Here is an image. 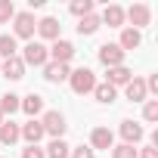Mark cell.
Returning a JSON list of instances; mask_svg holds the SVG:
<instances>
[{
  "mask_svg": "<svg viewBox=\"0 0 158 158\" xmlns=\"http://www.w3.org/2000/svg\"><path fill=\"white\" fill-rule=\"evenodd\" d=\"M68 84H71V90H74L77 96L93 93V87H96V74H93L90 68H74V71L68 74Z\"/></svg>",
  "mask_w": 158,
  "mask_h": 158,
  "instance_id": "cell-1",
  "label": "cell"
},
{
  "mask_svg": "<svg viewBox=\"0 0 158 158\" xmlns=\"http://www.w3.org/2000/svg\"><path fill=\"white\" fill-rule=\"evenodd\" d=\"M34 31H37V22H34V13H31V10L13 16V37H25V40H31Z\"/></svg>",
  "mask_w": 158,
  "mask_h": 158,
  "instance_id": "cell-2",
  "label": "cell"
},
{
  "mask_svg": "<svg viewBox=\"0 0 158 158\" xmlns=\"http://www.w3.org/2000/svg\"><path fill=\"white\" fill-rule=\"evenodd\" d=\"M19 59H22L25 65H47V62H50V50H47L40 40H28V44H25V53H22Z\"/></svg>",
  "mask_w": 158,
  "mask_h": 158,
  "instance_id": "cell-3",
  "label": "cell"
},
{
  "mask_svg": "<svg viewBox=\"0 0 158 158\" xmlns=\"http://www.w3.org/2000/svg\"><path fill=\"white\" fill-rule=\"evenodd\" d=\"M40 127H44V133H50L53 139H62V133H65V115L62 112H44V118H40Z\"/></svg>",
  "mask_w": 158,
  "mask_h": 158,
  "instance_id": "cell-4",
  "label": "cell"
},
{
  "mask_svg": "<svg viewBox=\"0 0 158 158\" xmlns=\"http://www.w3.org/2000/svg\"><path fill=\"white\" fill-rule=\"evenodd\" d=\"M124 50L118 47V44H102L99 47V62L106 65V68H115V65H124Z\"/></svg>",
  "mask_w": 158,
  "mask_h": 158,
  "instance_id": "cell-5",
  "label": "cell"
},
{
  "mask_svg": "<svg viewBox=\"0 0 158 158\" xmlns=\"http://www.w3.org/2000/svg\"><path fill=\"white\" fill-rule=\"evenodd\" d=\"M50 59L59 62V65H68V62L74 59V44H68V40H53V47H50Z\"/></svg>",
  "mask_w": 158,
  "mask_h": 158,
  "instance_id": "cell-6",
  "label": "cell"
},
{
  "mask_svg": "<svg viewBox=\"0 0 158 158\" xmlns=\"http://www.w3.org/2000/svg\"><path fill=\"white\" fill-rule=\"evenodd\" d=\"M124 96H127L130 102H146V96H149V90H146V81L133 74L130 81L124 84Z\"/></svg>",
  "mask_w": 158,
  "mask_h": 158,
  "instance_id": "cell-7",
  "label": "cell"
},
{
  "mask_svg": "<svg viewBox=\"0 0 158 158\" xmlns=\"http://www.w3.org/2000/svg\"><path fill=\"white\" fill-rule=\"evenodd\" d=\"M124 19H130V22H133V28L139 31V28H146V25H149V19H152V10H149L146 3H133V6L124 13Z\"/></svg>",
  "mask_w": 158,
  "mask_h": 158,
  "instance_id": "cell-8",
  "label": "cell"
},
{
  "mask_svg": "<svg viewBox=\"0 0 158 158\" xmlns=\"http://www.w3.org/2000/svg\"><path fill=\"white\" fill-rule=\"evenodd\" d=\"M0 74L10 77V81H19V77H25V62L19 56H10V59L0 62Z\"/></svg>",
  "mask_w": 158,
  "mask_h": 158,
  "instance_id": "cell-9",
  "label": "cell"
},
{
  "mask_svg": "<svg viewBox=\"0 0 158 158\" xmlns=\"http://www.w3.org/2000/svg\"><path fill=\"white\" fill-rule=\"evenodd\" d=\"M115 146V133L109 130V127H93V133H90V149L96 152V149H112Z\"/></svg>",
  "mask_w": 158,
  "mask_h": 158,
  "instance_id": "cell-10",
  "label": "cell"
},
{
  "mask_svg": "<svg viewBox=\"0 0 158 158\" xmlns=\"http://www.w3.org/2000/svg\"><path fill=\"white\" fill-rule=\"evenodd\" d=\"M19 136H22L28 146H37V143L44 139V127H40V121H34V118H31L28 124H22V127H19Z\"/></svg>",
  "mask_w": 158,
  "mask_h": 158,
  "instance_id": "cell-11",
  "label": "cell"
},
{
  "mask_svg": "<svg viewBox=\"0 0 158 158\" xmlns=\"http://www.w3.org/2000/svg\"><path fill=\"white\" fill-rule=\"evenodd\" d=\"M68 74H71L68 65H59V62H47V65H44V77H47L50 84H62V81H68Z\"/></svg>",
  "mask_w": 158,
  "mask_h": 158,
  "instance_id": "cell-12",
  "label": "cell"
},
{
  "mask_svg": "<svg viewBox=\"0 0 158 158\" xmlns=\"http://www.w3.org/2000/svg\"><path fill=\"white\" fill-rule=\"evenodd\" d=\"M99 22H102V25H109V28H121V25H124V10H121L118 3H109V6L102 10Z\"/></svg>",
  "mask_w": 158,
  "mask_h": 158,
  "instance_id": "cell-13",
  "label": "cell"
},
{
  "mask_svg": "<svg viewBox=\"0 0 158 158\" xmlns=\"http://www.w3.org/2000/svg\"><path fill=\"white\" fill-rule=\"evenodd\" d=\"M59 19H53V16H47V19H40L37 22V34L44 37V40H59Z\"/></svg>",
  "mask_w": 158,
  "mask_h": 158,
  "instance_id": "cell-14",
  "label": "cell"
},
{
  "mask_svg": "<svg viewBox=\"0 0 158 158\" xmlns=\"http://www.w3.org/2000/svg\"><path fill=\"white\" fill-rule=\"evenodd\" d=\"M143 133H146V130H143L136 121H130V118H127V121H121V136H124V143H127V146L139 143V139H143Z\"/></svg>",
  "mask_w": 158,
  "mask_h": 158,
  "instance_id": "cell-15",
  "label": "cell"
},
{
  "mask_svg": "<svg viewBox=\"0 0 158 158\" xmlns=\"http://www.w3.org/2000/svg\"><path fill=\"white\" fill-rule=\"evenodd\" d=\"M130 77H133V71H130L127 65H115V68H109V81H106V84H112V87L118 90V87H124V84L130 81Z\"/></svg>",
  "mask_w": 158,
  "mask_h": 158,
  "instance_id": "cell-16",
  "label": "cell"
},
{
  "mask_svg": "<svg viewBox=\"0 0 158 158\" xmlns=\"http://www.w3.org/2000/svg\"><path fill=\"white\" fill-rule=\"evenodd\" d=\"M19 109H22L25 115H31V118H34V115H40V112H44V96H40V93H28V96L19 102Z\"/></svg>",
  "mask_w": 158,
  "mask_h": 158,
  "instance_id": "cell-17",
  "label": "cell"
},
{
  "mask_svg": "<svg viewBox=\"0 0 158 158\" xmlns=\"http://www.w3.org/2000/svg\"><path fill=\"white\" fill-rule=\"evenodd\" d=\"M139 44H143V34H139L136 28H124V31H121V40H118V47H121L124 53H127V50H136Z\"/></svg>",
  "mask_w": 158,
  "mask_h": 158,
  "instance_id": "cell-18",
  "label": "cell"
},
{
  "mask_svg": "<svg viewBox=\"0 0 158 158\" xmlns=\"http://www.w3.org/2000/svg\"><path fill=\"white\" fill-rule=\"evenodd\" d=\"M22 136H19V124H13V121H3L0 124V143L3 146H13V143H19Z\"/></svg>",
  "mask_w": 158,
  "mask_h": 158,
  "instance_id": "cell-19",
  "label": "cell"
},
{
  "mask_svg": "<svg viewBox=\"0 0 158 158\" xmlns=\"http://www.w3.org/2000/svg\"><path fill=\"white\" fill-rule=\"evenodd\" d=\"M99 25H102V22H99V16H96V13H90V16H84L81 22H77V34L90 37V34H96V31H99Z\"/></svg>",
  "mask_w": 158,
  "mask_h": 158,
  "instance_id": "cell-20",
  "label": "cell"
},
{
  "mask_svg": "<svg viewBox=\"0 0 158 158\" xmlns=\"http://www.w3.org/2000/svg\"><path fill=\"white\" fill-rule=\"evenodd\" d=\"M93 96H96V102L112 106V102H115V96H118V90H115L112 84H96V87H93Z\"/></svg>",
  "mask_w": 158,
  "mask_h": 158,
  "instance_id": "cell-21",
  "label": "cell"
},
{
  "mask_svg": "<svg viewBox=\"0 0 158 158\" xmlns=\"http://www.w3.org/2000/svg\"><path fill=\"white\" fill-rule=\"evenodd\" d=\"M68 152H71V149H68V143H65V139H53V143L47 146V152H44V155H47V158H68Z\"/></svg>",
  "mask_w": 158,
  "mask_h": 158,
  "instance_id": "cell-22",
  "label": "cell"
},
{
  "mask_svg": "<svg viewBox=\"0 0 158 158\" xmlns=\"http://www.w3.org/2000/svg\"><path fill=\"white\" fill-rule=\"evenodd\" d=\"M16 37L13 34H0V62L3 59H10V56H16Z\"/></svg>",
  "mask_w": 158,
  "mask_h": 158,
  "instance_id": "cell-23",
  "label": "cell"
},
{
  "mask_svg": "<svg viewBox=\"0 0 158 158\" xmlns=\"http://www.w3.org/2000/svg\"><path fill=\"white\" fill-rule=\"evenodd\" d=\"M19 102H22V96L3 93V96H0V112H3V115H13V112H19Z\"/></svg>",
  "mask_w": 158,
  "mask_h": 158,
  "instance_id": "cell-24",
  "label": "cell"
},
{
  "mask_svg": "<svg viewBox=\"0 0 158 158\" xmlns=\"http://www.w3.org/2000/svg\"><path fill=\"white\" fill-rule=\"evenodd\" d=\"M71 13H74L77 19L90 16V13H93V0H74V3H71Z\"/></svg>",
  "mask_w": 158,
  "mask_h": 158,
  "instance_id": "cell-25",
  "label": "cell"
},
{
  "mask_svg": "<svg viewBox=\"0 0 158 158\" xmlns=\"http://www.w3.org/2000/svg\"><path fill=\"white\" fill-rule=\"evenodd\" d=\"M112 158H136V149L121 143V146H112Z\"/></svg>",
  "mask_w": 158,
  "mask_h": 158,
  "instance_id": "cell-26",
  "label": "cell"
},
{
  "mask_svg": "<svg viewBox=\"0 0 158 158\" xmlns=\"http://www.w3.org/2000/svg\"><path fill=\"white\" fill-rule=\"evenodd\" d=\"M16 16V6H13V0H0V25L3 22H10Z\"/></svg>",
  "mask_w": 158,
  "mask_h": 158,
  "instance_id": "cell-27",
  "label": "cell"
},
{
  "mask_svg": "<svg viewBox=\"0 0 158 158\" xmlns=\"http://www.w3.org/2000/svg\"><path fill=\"white\" fill-rule=\"evenodd\" d=\"M143 118H146V121H158V99H146V106H143Z\"/></svg>",
  "mask_w": 158,
  "mask_h": 158,
  "instance_id": "cell-28",
  "label": "cell"
},
{
  "mask_svg": "<svg viewBox=\"0 0 158 158\" xmlns=\"http://www.w3.org/2000/svg\"><path fill=\"white\" fill-rule=\"evenodd\" d=\"M68 158H96V152H93L90 146H77V149L68 152Z\"/></svg>",
  "mask_w": 158,
  "mask_h": 158,
  "instance_id": "cell-29",
  "label": "cell"
},
{
  "mask_svg": "<svg viewBox=\"0 0 158 158\" xmlns=\"http://www.w3.org/2000/svg\"><path fill=\"white\" fill-rule=\"evenodd\" d=\"M22 158H47V155H44V149H37V146H28V149H22Z\"/></svg>",
  "mask_w": 158,
  "mask_h": 158,
  "instance_id": "cell-30",
  "label": "cell"
},
{
  "mask_svg": "<svg viewBox=\"0 0 158 158\" xmlns=\"http://www.w3.org/2000/svg\"><path fill=\"white\" fill-rule=\"evenodd\" d=\"M136 158H158V146H146L143 152H136Z\"/></svg>",
  "mask_w": 158,
  "mask_h": 158,
  "instance_id": "cell-31",
  "label": "cell"
},
{
  "mask_svg": "<svg viewBox=\"0 0 158 158\" xmlns=\"http://www.w3.org/2000/svg\"><path fill=\"white\" fill-rule=\"evenodd\" d=\"M0 124H3V112H0Z\"/></svg>",
  "mask_w": 158,
  "mask_h": 158,
  "instance_id": "cell-32",
  "label": "cell"
}]
</instances>
